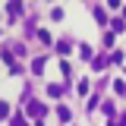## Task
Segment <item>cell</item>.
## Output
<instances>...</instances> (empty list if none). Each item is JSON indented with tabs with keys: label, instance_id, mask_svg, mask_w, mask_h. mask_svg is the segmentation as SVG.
Masks as SVG:
<instances>
[{
	"label": "cell",
	"instance_id": "cell-1",
	"mask_svg": "<svg viewBox=\"0 0 126 126\" xmlns=\"http://www.w3.org/2000/svg\"><path fill=\"white\" fill-rule=\"evenodd\" d=\"M6 113H10V107H6V101H0V120H3Z\"/></svg>",
	"mask_w": 126,
	"mask_h": 126
},
{
	"label": "cell",
	"instance_id": "cell-2",
	"mask_svg": "<svg viewBox=\"0 0 126 126\" xmlns=\"http://www.w3.org/2000/svg\"><path fill=\"white\" fill-rule=\"evenodd\" d=\"M13 126H25V120H22V117H16V120H13Z\"/></svg>",
	"mask_w": 126,
	"mask_h": 126
}]
</instances>
